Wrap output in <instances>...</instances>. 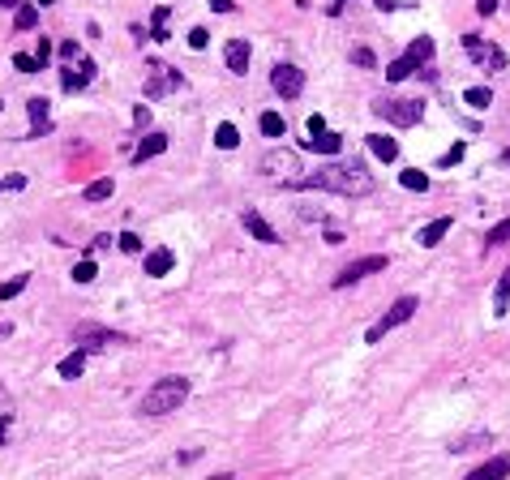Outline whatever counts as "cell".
<instances>
[{
    "mask_svg": "<svg viewBox=\"0 0 510 480\" xmlns=\"http://www.w3.org/2000/svg\"><path fill=\"white\" fill-rule=\"evenodd\" d=\"M288 189H326V193L356 197V193H369V189H373V176L365 172V164L348 159V164H322L313 176H296V180H288Z\"/></svg>",
    "mask_w": 510,
    "mask_h": 480,
    "instance_id": "1",
    "label": "cell"
},
{
    "mask_svg": "<svg viewBox=\"0 0 510 480\" xmlns=\"http://www.w3.org/2000/svg\"><path fill=\"white\" fill-rule=\"evenodd\" d=\"M185 399H189V378H181V373H167V378H159V382L142 395L138 412H142V416H167V412H176Z\"/></svg>",
    "mask_w": 510,
    "mask_h": 480,
    "instance_id": "2",
    "label": "cell"
},
{
    "mask_svg": "<svg viewBox=\"0 0 510 480\" xmlns=\"http://www.w3.org/2000/svg\"><path fill=\"white\" fill-rule=\"evenodd\" d=\"M416 309H420V300H416V296H399V300H394V304L377 317V322L365 331V343H382L390 331H399L403 322H412V313H416Z\"/></svg>",
    "mask_w": 510,
    "mask_h": 480,
    "instance_id": "3",
    "label": "cell"
},
{
    "mask_svg": "<svg viewBox=\"0 0 510 480\" xmlns=\"http://www.w3.org/2000/svg\"><path fill=\"white\" fill-rule=\"evenodd\" d=\"M373 112L390 125H399V129H412L425 121V103L420 99H377L373 103Z\"/></svg>",
    "mask_w": 510,
    "mask_h": 480,
    "instance_id": "4",
    "label": "cell"
},
{
    "mask_svg": "<svg viewBox=\"0 0 510 480\" xmlns=\"http://www.w3.org/2000/svg\"><path fill=\"white\" fill-rule=\"evenodd\" d=\"M185 86V73L181 69H172V65H163V61H150V73H146V103H159V99H167V94H176Z\"/></svg>",
    "mask_w": 510,
    "mask_h": 480,
    "instance_id": "5",
    "label": "cell"
},
{
    "mask_svg": "<svg viewBox=\"0 0 510 480\" xmlns=\"http://www.w3.org/2000/svg\"><path fill=\"white\" fill-rule=\"evenodd\" d=\"M270 86H274V94L279 99H296L300 90H305V69H296V65H274L270 69Z\"/></svg>",
    "mask_w": 510,
    "mask_h": 480,
    "instance_id": "6",
    "label": "cell"
},
{
    "mask_svg": "<svg viewBox=\"0 0 510 480\" xmlns=\"http://www.w3.org/2000/svg\"><path fill=\"white\" fill-rule=\"evenodd\" d=\"M386 266H390V257H382V253H373V257H360V261L344 266V271L334 275V288H352V283H360L365 275H377V271H386Z\"/></svg>",
    "mask_w": 510,
    "mask_h": 480,
    "instance_id": "7",
    "label": "cell"
},
{
    "mask_svg": "<svg viewBox=\"0 0 510 480\" xmlns=\"http://www.w3.org/2000/svg\"><path fill=\"white\" fill-rule=\"evenodd\" d=\"M95 73H99V65H95L90 56H82V61H69V65L61 69V86H65L69 94H78V90H86V86L95 82Z\"/></svg>",
    "mask_w": 510,
    "mask_h": 480,
    "instance_id": "8",
    "label": "cell"
},
{
    "mask_svg": "<svg viewBox=\"0 0 510 480\" xmlns=\"http://www.w3.org/2000/svg\"><path fill=\"white\" fill-rule=\"evenodd\" d=\"M262 172L296 180V172H305V168H300V154L296 150H270V154H262Z\"/></svg>",
    "mask_w": 510,
    "mask_h": 480,
    "instance_id": "9",
    "label": "cell"
},
{
    "mask_svg": "<svg viewBox=\"0 0 510 480\" xmlns=\"http://www.w3.org/2000/svg\"><path fill=\"white\" fill-rule=\"evenodd\" d=\"M463 47L472 51V61H480L489 73L506 69V51H502V47H485V43H480V35H463Z\"/></svg>",
    "mask_w": 510,
    "mask_h": 480,
    "instance_id": "10",
    "label": "cell"
},
{
    "mask_svg": "<svg viewBox=\"0 0 510 480\" xmlns=\"http://www.w3.org/2000/svg\"><path fill=\"white\" fill-rule=\"evenodd\" d=\"M111 343L121 347V343H129V339H125V335H116V331L90 326V322H86V326H78V347H86V352H90V347H111Z\"/></svg>",
    "mask_w": 510,
    "mask_h": 480,
    "instance_id": "11",
    "label": "cell"
},
{
    "mask_svg": "<svg viewBox=\"0 0 510 480\" xmlns=\"http://www.w3.org/2000/svg\"><path fill=\"white\" fill-rule=\"evenodd\" d=\"M223 56H228V69H232L236 78H245V73H249V56H253V47H249V39H232L228 47H223Z\"/></svg>",
    "mask_w": 510,
    "mask_h": 480,
    "instance_id": "12",
    "label": "cell"
},
{
    "mask_svg": "<svg viewBox=\"0 0 510 480\" xmlns=\"http://www.w3.org/2000/svg\"><path fill=\"white\" fill-rule=\"evenodd\" d=\"M26 112H30V137H47V129H51L47 99H43V94H35V99L26 103Z\"/></svg>",
    "mask_w": 510,
    "mask_h": 480,
    "instance_id": "13",
    "label": "cell"
},
{
    "mask_svg": "<svg viewBox=\"0 0 510 480\" xmlns=\"http://www.w3.org/2000/svg\"><path fill=\"white\" fill-rule=\"evenodd\" d=\"M241 223H245V232L253 236V240H262V245H279V232L257 215V210H245V215H241Z\"/></svg>",
    "mask_w": 510,
    "mask_h": 480,
    "instance_id": "14",
    "label": "cell"
},
{
    "mask_svg": "<svg viewBox=\"0 0 510 480\" xmlns=\"http://www.w3.org/2000/svg\"><path fill=\"white\" fill-rule=\"evenodd\" d=\"M172 266H176L172 249H150V253H146V275H150V279H163Z\"/></svg>",
    "mask_w": 510,
    "mask_h": 480,
    "instance_id": "15",
    "label": "cell"
},
{
    "mask_svg": "<svg viewBox=\"0 0 510 480\" xmlns=\"http://www.w3.org/2000/svg\"><path fill=\"white\" fill-rule=\"evenodd\" d=\"M450 228H455V219H450V215H442V219H433V223H425L416 240H420L425 249H433V245H442V236H446Z\"/></svg>",
    "mask_w": 510,
    "mask_h": 480,
    "instance_id": "16",
    "label": "cell"
},
{
    "mask_svg": "<svg viewBox=\"0 0 510 480\" xmlns=\"http://www.w3.org/2000/svg\"><path fill=\"white\" fill-rule=\"evenodd\" d=\"M56 373H61L65 382H78L82 373H86V347H78V352H69L61 364H56Z\"/></svg>",
    "mask_w": 510,
    "mask_h": 480,
    "instance_id": "17",
    "label": "cell"
},
{
    "mask_svg": "<svg viewBox=\"0 0 510 480\" xmlns=\"http://www.w3.org/2000/svg\"><path fill=\"white\" fill-rule=\"evenodd\" d=\"M167 150V137L163 133H146L142 142H138V150H133V164H146V159H154V154H163Z\"/></svg>",
    "mask_w": 510,
    "mask_h": 480,
    "instance_id": "18",
    "label": "cell"
},
{
    "mask_svg": "<svg viewBox=\"0 0 510 480\" xmlns=\"http://www.w3.org/2000/svg\"><path fill=\"white\" fill-rule=\"evenodd\" d=\"M339 146H344V137H339V133H309L305 137V150H317V154H339Z\"/></svg>",
    "mask_w": 510,
    "mask_h": 480,
    "instance_id": "19",
    "label": "cell"
},
{
    "mask_svg": "<svg viewBox=\"0 0 510 480\" xmlns=\"http://www.w3.org/2000/svg\"><path fill=\"white\" fill-rule=\"evenodd\" d=\"M369 150L382 159V164H394V159H399V142L386 137V133H369Z\"/></svg>",
    "mask_w": 510,
    "mask_h": 480,
    "instance_id": "20",
    "label": "cell"
},
{
    "mask_svg": "<svg viewBox=\"0 0 510 480\" xmlns=\"http://www.w3.org/2000/svg\"><path fill=\"white\" fill-rule=\"evenodd\" d=\"M497 476H510V455H497V459H489L472 472V480H497Z\"/></svg>",
    "mask_w": 510,
    "mask_h": 480,
    "instance_id": "21",
    "label": "cell"
},
{
    "mask_svg": "<svg viewBox=\"0 0 510 480\" xmlns=\"http://www.w3.org/2000/svg\"><path fill=\"white\" fill-rule=\"evenodd\" d=\"M506 304H510V266L502 271V279L493 288V317H506Z\"/></svg>",
    "mask_w": 510,
    "mask_h": 480,
    "instance_id": "22",
    "label": "cell"
},
{
    "mask_svg": "<svg viewBox=\"0 0 510 480\" xmlns=\"http://www.w3.org/2000/svg\"><path fill=\"white\" fill-rule=\"evenodd\" d=\"M463 103L476 108V112H485V108H493V90L489 86H472V90H463Z\"/></svg>",
    "mask_w": 510,
    "mask_h": 480,
    "instance_id": "23",
    "label": "cell"
},
{
    "mask_svg": "<svg viewBox=\"0 0 510 480\" xmlns=\"http://www.w3.org/2000/svg\"><path fill=\"white\" fill-rule=\"evenodd\" d=\"M493 438L489 433H472V438H455L450 442V455H468V450H480V446H489Z\"/></svg>",
    "mask_w": 510,
    "mask_h": 480,
    "instance_id": "24",
    "label": "cell"
},
{
    "mask_svg": "<svg viewBox=\"0 0 510 480\" xmlns=\"http://www.w3.org/2000/svg\"><path fill=\"white\" fill-rule=\"evenodd\" d=\"M111 189H116V180H111V176H99V180H90L86 185V202H103V197H111Z\"/></svg>",
    "mask_w": 510,
    "mask_h": 480,
    "instance_id": "25",
    "label": "cell"
},
{
    "mask_svg": "<svg viewBox=\"0 0 510 480\" xmlns=\"http://www.w3.org/2000/svg\"><path fill=\"white\" fill-rule=\"evenodd\" d=\"M214 146H219V150H236V146H241V133H236V125H228V121H223V125L214 129Z\"/></svg>",
    "mask_w": 510,
    "mask_h": 480,
    "instance_id": "26",
    "label": "cell"
},
{
    "mask_svg": "<svg viewBox=\"0 0 510 480\" xmlns=\"http://www.w3.org/2000/svg\"><path fill=\"white\" fill-rule=\"evenodd\" d=\"M433 51H437V43H433L429 35H420V39H412V47H408V56H412L416 65H425V61L433 56Z\"/></svg>",
    "mask_w": 510,
    "mask_h": 480,
    "instance_id": "27",
    "label": "cell"
},
{
    "mask_svg": "<svg viewBox=\"0 0 510 480\" xmlns=\"http://www.w3.org/2000/svg\"><path fill=\"white\" fill-rule=\"evenodd\" d=\"M399 185L412 189V193H425V189H429V176H425L420 168H403V172H399Z\"/></svg>",
    "mask_w": 510,
    "mask_h": 480,
    "instance_id": "28",
    "label": "cell"
},
{
    "mask_svg": "<svg viewBox=\"0 0 510 480\" xmlns=\"http://www.w3.org/2000/svg\"><path fill=\"white\" fill-rule=\"evenodd\" d=\"M416 69H420V65H416L412 56H399V61H390V69H386V78H390V82H403V78H412Z\"/></svg>",
    "mask_w": 510,
    "mask_h": 480,
    "instance_id": "29",
    "label": "cell"
},
{
    "mask_svg": "<svg viewBox=\"0 0 510 480\" xmlns=\"http://www.w3.org/2000/svg\"><path fill=\"white\" fill-rule=\"evenodd\" d=\"M262 133L266 137H283V133H288V121H283L279 112H262Z\"/></svg>",
    "mask_w": 510,
    "mask_h": 480,
    "instance_id": "30",
    "label": "cell"
},
{
    "mask_svg": "<svg viewBox=\"0 0 510 480\" xmlns=\"http://www.w3.org/2000/svg\"><path fill=\"white\" fill-rule=\"evenodd\" d=\"M13 26H18V30H35V26H39V9H35V5H18Z\"/></svg>",
    "mask_w": 510,
    "mask_h": 480,
    "instance_id": "31",
    "label": "cell"
},
{
    "mask_svg": "<svg viewBox=\"0 0 510 480\" xmlns=\"http://www.w3.org/2000/svg\"><path fill=\"white\" fill-rule=\"evenodd\" d=\"M485 245H489V249H497V245H510V219L493 223V228H489V236H485Z\"/></svg>",
    "mask_w": 510,
    "mask_h": 480,
    "instance_id": "32",
    "label": "cell"
},
{
    "mask_svg": "<svg viewBox=\"0 0 510 480\" xmlns=\"http://www.w3.org/2000/svg\"><path fill=\"white\" fill-rule=\"evenodd\" d=\"M95 275H99V266H95L90 257H82V261L73 266V283H95Z\"/></svg>",
    "mask_w": 510,
    "mask_h": 480,
    "instance_id": "33",
    "label": "cell"
},
{
    "mask_svg": "<svg viewBox=\"0 0 510 480\" xmlns=\"http://www.w3.org/2000/svg\"><path fill=\"white\" fill-rule=\"evenodd\" d=\"M26 283H30L26 275H18V279H9V283H0V300H13V296H22V292H26Z\"/></svg>",
    "mask_w": 510,
    "mask_h": 480,
    "instance_id": "34",
    "label": "cell"
},
{
    "mask_svg": "<svg viewBox=\"0 0 510 480\" xmlns=\"http://www.w3.org/2000/svg\"><path fill=\"white\" fill-rule=\"evenodd\" d=\"M13 69H22V73H39L43 65H39V56H26V51H13Z\"/></svg>",
    "mask_w": 510,
    "mask_h": 480,
    "instance_id": "35",
    "label": "cell"
},
{
    "mask_svg": "<svg viewBox=\"0 0 510 480\" xmlns=\"http://www.w3.org/2000/svg\"><path fill=\"white\" fill-rule=\"evenodd\" d=\"M150 39H159V43H163V39H172V35H167V9H163V5L154 9V35H150Z\"/></svg>",
    "mask_w": 510,
    "mask_h": 480,
    "instance_id": "36",
    "label": "cell"
},
{
    "mask_svg": "<svg viewBox=\"0 0 510 480\" xmlns=\"http://www.w3.org/2000/svg\"><path fill=\"white\" fill-rule=\"evenodd\" d=\"M116 245H121V253H142V236H133V232H121Z\"/></svg>",
    "mask_w": 510,
    "mask_h": 480,
    "instance_id": "37",
    "label": "cell"
},
{
    "mask_svg": "<svg viewBox=\"0 0 510 480\" xmlns=\"http://www.w3.org/2000/svg\"><path fill=\"white\" fill-rule=\"evenodd\" d=\"M206 43H210V30H206V26H193V30H189V47H193V51H202Z\"/></svg>",
    "mask_w": 510,
    "mask_h": 480,
    "instance_id": "38",
    "label": "cell"
},
{
    "mask_svg": "<svg viewBox=\"0 0 510 480\" xmlns=\"http://www.w3.org/2000/svg\"><path fill=\"white\" fill-rule=\"evenodd\" d=\"M9 429H13V407H0V446H5Z\"/></svg>",
    "mask_w": 510,
    "mask_h": 480,
    "instance_id": "39",
    "label": "cell"
},
{
    "mask_svg": "<svg viewBox=\"0 0 510 480\" xmlns=\"http://www.w3.org/2000/svg\"><path fill=\"white\" fill-rule=\"evenodd\" d=\"M352 65H360V69H373L377 61H373V51H369V47H356V51H352Z\"/></svg>",
    "mask_w": 510,
    "mask_h": 480,
    "instance_id": "40",
    "label": "cell"
},
{
    "mask_svg": "<svg viewBox=\"0 0 510 480\" xmlns=\"http://www.w3.org/2000/svg\"><path fill=\"white\" fill-rule=\"evenodd\" d=\"M459 159H463V142H459V146H450V150L437 159V168H450V164H459Z\"/></svg>",
    "mask_w": 510,
    "mask_h": 480,
    "instance_id": "41",
    "label": "cell"
},
{
    "mask_svg": "<svg viewBox=\"0 0 510 480\" xmlns=\"http://www.w3.org/2000/svg\"><path fill=\"white\" fill-rule=\"evenodd\" d=\"M133 125H138V129L150 125V103H138V108H133Z\"/></svg>",
    "mask_w": 510,
    "mask_h": 480,
    "instance_id": "42",
    "label": "cell"
},
{
    "mask_svg": "<svg viewBox=\"0 0 510 480\" xmlns=\"http://www.w3.org/2000/svg\"><path fill=\"white\" fill-rule=\"evenodd\" d=\"M206 5H210L214 13H232V9H236V0H206Z\"/></svg>",
    "mask_w": 510,
    "mask_h": 480,
    "instance_id": "43",
    "label": "cell"
},
{
    "mask_svg": "<svg viewBox=\"0 0 510 480\" xmlns=\"http://www.w3.org/2000/svg\"><path fill=\"white\" fill-rule=\"evenodd\" d=\"M35 56H39V65L47 69V61H51V43H47V39H39V51H35Z\"/></svg>",
    "mask_w": 510,
    "mask_h": 480,
    "instance_id": "44",
    "label": "cell"
},
{
    "mask_svg": "<svg viewBox=\"0 0 510 480\" xmlns=\"http://www.w3.org/2000/svg\"><path fill=\"white\" fill-rule=\"evenodd\" d=\"M476 13H480V18H489V13H497V0H476Z\"/></svg>",
    "mask_w": 510,
    "mask_h": 480,
    "instance_id": "45",
    "label": "cell"
},
{
    "mask_svg": "<svg viewBox=\"0 0 510 480\" xmlns=\"http://www.w3.org/2000/svg\"><path fill=\"white\" fill-rule=\"evenodd\" d=\"M61 56H65V61H78V43H73V39L61 43Z\"/></svg>",
    "mask_w": 510,
    "mask_h": 480,
    "instance_id": "46",
    "label": "cell"
},
{
    "mask_svg": "<svg viewBox=\"0 0 510 480\" xmlns=\"http://www.w3.org/2000/svg\"><path fill=\"white\" fill-rule=\"evenodd\" d=\"M309 133H326V121H322V116H309Z\"/></svg>",
    "mask_w": 510,
    "mask_h": 480,
    "instance_id": "47",
    "label": "cell"
},
{
    "mask_svg": "<svg viewBox=\"0 0 510 480\" xmlns=\"http://www.w3.org/2000/svg\"><path fill=\"white\" fill-rule=\"evenodd\" d=\"M373 5H377L382 13H390V9H399V0H373Z\"/></svg>",
    "mask_w": 510,
    "mask_h": 480,
    "instance_id": "48",
    "label": "cell"
},
{
    "mask_svg": "<svg viewBox=\"0 0 510 480\" xmlns=\"http://www.w3.org/2000/svg\"><path fill=\"white\" fill-rule=\"evenodd\" d=\"M0 407H13V399H9V390L0 386Z\"/></svg>",
    "mask_w": 510,
    "mask_h": 480,
    "instance_id": "49",
    "label": "cell"
},
{
    "mask_svg": "<svg viewBox=\"0 0 510 480\" xmlns=\"http://www.w3.org/2000/svg\"><path fill=\"white\" fill-rule=\"evenodd\" d=\"M22 5V0H0V9H18Z\"/></svg>",
    "mask_w": 510,
    "mask_h": 480,
    "instance_id": "50",
    "label": "cell"
},
{
    "mask_svg": "<svg viewBox=\"0 0 510 480\" xmlns=\"http://www.w3.org/2000/svg\"><path fill=\"white\" fill-rule=\"evenodd\" d=\"M502 168H510V146H506V150H502Z\"/></svg>",
    "mask_w": 510,
    "mask_h": 480,
    "instance_id": "51",
    "label": "cell"
},
{
    "mask_svg": "<svg viewBox=\"0 0 510 480\" xmlns=\"http://www.w3.org/2000/svg\"><path fill=\"white\" fill-rule=\"evenodd\" d=\"M348 5V0H334V5H330V13H339V9H344Z\"/></svg>",
    "mask_w": 510,
    "mask_h": 480,
    "instance_id": "52",
    "label": "cell"
},
{
    "mask_svg": "<svg viewBox=\"0 0 510 480\" xmlns=\"http://www.w3.org/2000/svg\"><path fill=\"white\" fill-rule=\"evenodd\" d=\"M35 5H39V9H51V5H56V0H35Z\"/></svg>",
    "mask_w": 510,
    "mask_h": 480,
    "instance_id": "53",
    "label": "cell"
},
{
    "mask_svg": "<svg viewBox=\"0 0 510 480\" xmlns=\"http://www.w3.org/2000/svg\"><path fill=\"white\" fill-rule=\"evenodd\" d=\"M0 112H5V103H0Z\"/></svg>",
    "mask_w": 510,
    "mask_h": 480,
    "instance_id": "54",
    "label": "cell"
},
{
    "mask_svg": "<svg viewBox=\"0 0 510 480\" xmlns=\"http://www.w3.org/2000/svg\"><path fill=\"white\" fill-rule=\"evenodd\" d=\"M0 189H5V180H0Z\"/></svg>",
    "mask_w": 510,
    "mask_h": 480,
    "instance_id": "55",
    "label": "cell"
}]
</instances>
